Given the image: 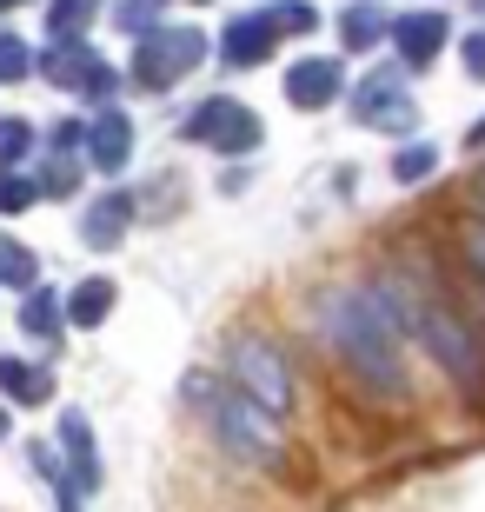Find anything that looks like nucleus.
Here are the masks:
<instances>
[{
  "mask_svg": "<svg viewBox=\"0 0 485 512\" xmlns=\"http://www.w3.org/2000/svg\"><path fill=\"white\" fill-rule=\"evenodd\" d=\"M20 326L34 333V340H47L60 326V306H54V293H27V306H20Z\"/></svg>",
  "mask_w": 485,
  "mask_h": 512,
  "instance_id": "nucleus-7",
  "label": "nucleus"
},
{
  "mask_svg": "<svg viewBox=\"0 0 485 512\" xmlns=\"http://www.w3.org/2000/svg\"><path fill=\"white\" fill-rule=\"evenodd\" d=\"M27 74V47L20 40H0V80H20Z\"/></svg>",
  "mask_w": 485,
  "mask_h": 512,
  "instance_id": "nucleus-11",
  "label": "nucleus"
},
{
  "mask_svg": "<svg viewBox=\"0 0 485 512\" xmlns=\"http://www.w3.org/2000/svg\"><path fill=\"white\" fill-rule=\"evenodd\" d=\"M120 220H127V200L94 207V213H87V240H94V247H113V240H120Z\"/></svg>",
  "mask_w": 485,
  "mask_h": 512,
  "instance_id": "nucleus-8",
  "label": "nucleus"
},
{
  "mask_svg": "<svg viewBox=\"0 0 485 512\" xmlns=\"http://www.w3.org/2000/svg\"><path fill=\"white\" fill-rule=\"evenodd\" d=\"M0 439H7V413H0Z\"/></svg>",
  "mask_w": 485,
  "mask_h": 512,
  "instance_id": "nucleus-13",
  "label": "nucleus"
},
{
  "mask_svg": "<svg viewBox=\"0 0 485 512\" xmlns=\"http://www.w3.org/2000/svg\"><path fill=\"white\" fill-rule=\"evenodd\" d=\"M233 373H240V386L260 399V406H293V373H286V360L260 333H246V340L233 346Z\"/></svg>",
  "mask_w": 485,
  "mask_h": 512,
  "instance_id": "nucleus-2",
  "label": "nucleus"
},
{
  "mask_svg": "<svg viewBox=\"0 0 485 512\" xmlns=\"http://www.w3.org/2000/svg\"><path fill=\"white\" fill-rule=\"evenodd\" d=\"M27 140H34V133L20 127V120H0V173H7L20 153H27Z\"/></svg>",
  "mask_w": 485,
  "mask_h": 512,
  "instance_id": "nucleus-10",
  "label": "nucleus"
},
{
  "mask_svg": "<svg viewBox=\"0 0 485 512\" xmlns=\"http://www.w3.org/2000/svg\"><path fill=\"white\" fill-rule=\"evenodd\" d=\"M107 306H113V286H107V280H87V286L74 293V320H80V326H100V320H107Z\"/></svg>",
  "mask_w": 485,
  "mask_h": 512,
  "instance_id": "nucleus-6",
  "label": "nucleus"
},
{
  "mask_svg": "<svg viewBox=\"0 0 485 512\" xmlns=\"http://www.w3.org/2000/svg\"><path fill=\"white\" fill-rule=\"evenodd\" d=\"M60 439H67V453H74L80 486H94V446H87V419H80V413H67V419H60Z\"/></svg>",
  "mask_w": 485,
  "mask_h": 512,
  "instance_id": "nucleus-5",
  "label": "nucleus"
},
{
  "mask_svg": "<svg viewBox=\"0 0 485 512\" xmlns=\"http://www.w3.org/2000/svg\"><path fill=\"white\" fill-rule=\"evenodd\" d=\"M27 200H34V187H27V180H0V207H7V213L27 207Z\"/></svg>",
  "mask_w": 485,
  "mask_h": 512,
  "instance_id": "nucleus-12",
  "label": "nucleus"
},
{
  "mask_svg": "<svg viewBox=\"0 0 485 512\" xmlns=\"http://www.w3.org/2000/svg\"><path fill=\"white\" fill-rule=\"evenodd\" d=\"M193 399H200L206 413H213V426H220V446L240 459H273V433H266V419L246 406V399H220L206 393V380H193Z\"/></svg>",
  "mask_w": 485,
  "mask_h": 512,
  "instance_id": "nucleus-1",
  "label": "nucleus"
},
{
  "mask_svg": "<svg viewBox=\"0 0 485 512\" xmlns=\"http://www.w3.org/2000/svg\"><path fill=\"white\" fill-rule=\"evenodd\" d=\"M87 147H94L100 167H120V160H127V120H120V114H100V127H94V140H87Z\"/></svg>",
  "mask_w": 485,
  "mask_h": 512,
  "instance_id": "nucleus-4",
  "label": "nucleus"
},
{
  "mask_svg": "<svg viewBox=\"0 0 485 512\" xmlns=\"http://www.w3.org/2000/svg\"><path fill=\"white\" fill-rule=\"evenodd\" d=\"M27 280H34V253L0 240V286H27Z\"/></svg>",
  "mask_w": 485,
  "mask_h": 512,
  "instance_id": "nucleus-9",
  "label": "nucleus"
},
{
  "mask_svg": "<svg viewBox=\"0 0 485 512\" xmlns=\"http://www.w3.org/2000/svg\"><path fill=\"white\" fill-rule=\"evenodd\" d=\"M0 386H7V399H20V406L47 399V373L27 366V360H0Z\"/></svg>",
  "mask_w": 485,
  "mask_h": 512,
  "instance_id": "nucleus-3",
  "label": "nucleus"
}]
</instances>
